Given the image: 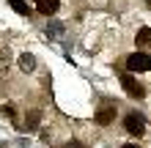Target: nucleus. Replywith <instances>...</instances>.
Instances as JSON below:
<instances>
[{
	"label": "nucleus",
	"mask_w": 151,
	"mask_h": 148,
	"mask_svg": "<svg viewBox=\"0 0 151 148\" xmlns=\"http://www.w3.org/2000/svg\"><path fill=\"white\" fill-rule=\"evenodd\" d=\"M19 69L25 74H30L33 69H36V58H33L30 52H22V55H19Z\"/></svg>",
	"instance_id": "6"
},
{
	"label": "nucleus",
	"mask_w": 151,
	"mask_h": 148,
	"mask_svg": "<svg viewBox=\"0 0 151 148\" xmlns=\"http://www.w3.org/2000/svg\"><path fill=\"white\" fill-rule=\"evenodd\" d=\"M58 8H60V0H36V11H41L44 16L58 14Z\"/></svg>",
	"instance_id": "5"
},
{
	"label": "nucleus",
	"mask_w": 151,
	"mask_h": 148,
	"mask_svg": "<svg viewBox=\"0 0 151 148\" xmlns=\"http://www.w3.org/2000/svg\"><path fill=\"white\" fill-rule=\"evenodd\" d=\"M60 33H63V25H58V22H52V25H47V36H52V39H58Z\"/></svg>",
	"instance_id": "11"
},
{
	"label": "nucleus",
	"mask_w": 151,
	"mask_h": 148,
	"mask_svg": "<svg viewBox=\"0 0 151 148\" xmlns=\"http://www.w3.org/2000/svg\"><path fill=\"white\" fill-rule=\"evenodd\" d=\"M3 112H6V115H8V118H11V121L17 118V112H14V107H11V104H6V107H3Z\"/></svg>",
	"instance_id": "12"
},
{
	"label": "nucleus",
	"mask_w": 151,
	"mask_h": 148,
	"mask_svg": "<svg viewBox=\"0 0 151 148\" xmlns=\"http://www.w3.org/2000/svg\"><path fill=\"white\" fill-rule=\"evenodd\" d=\"M146 6H148V8H151V0H148V3H146Z\"/></svg>",
	"instance_id": "14"
},
{
	"label": "nucleus",
	"mask_w": 151,
	"mask_h": 148,
	"mask_svg": "<svg viewBox=\"0 0 151 148\" xmlns=\"http://www.w3.org/2000/svg\"><path fill=\"white\" fill-rule=\"evenodd\" d=\"M0 52H3V49H0Z\"/></svg>",
	"instance_id": "15"
},
{
	"label": "nucleus",
	"mask_w": 151,
	"mask_h": 148,
	"mask_svg": "<svg viewBox=\"0 0 151 148\" xmlns=\"http://www.w3.org/2000/svg\"><path fill=\"white\" fill-rule=\"evenodd\" d=\"M124 129H127L129 134H135V137H140L146 132V118L140 115V112H129L127 118H124Z\"/></svg>",
	"instance_id": "2"
},
{
	"label": "nucleus",
	"mask_w": 151,
	"mask_h": 148,
	"mask_svg": "<svg viewBox=\"0 0 151 148\" xmlns=\"http://www.w3.org/2000/svg\"><path fill=\"white\" fill-rule=\"evenodd\" d=\"M8 66H11V52L3 49V52H0V77L8 74Z\"/></svg>",
	"instance_id": "9"
},
{
	"label": "nucleus",
	"mask_w": 151,
	"mask_h": 148,
	"mask_svg": "<svg viewBox=\"0 0 151 148\" xmlns=\"http://www.w3.org/2000/svg\"><path fill=\"white\" fill-rule=\"evenodd\" d=\"M8 3L14 6V11H17V14H22V16H25V14H30V8H28V3H25V0H8Z\"/></svg>",
	"instance_id": "10"
},
{
	"label": "nucleus",
	"mask_w": 151,
	"mask_h": 148,
	"mask_svg": "<svg viewBox=\"0 0 151 148\" xmlns=\"http://www.w3.org/2000/svg\"><path fill=\"white\" fill-rule=\"evenodd\" d=\"M135 41H137V47H148L151 44V28H140L137 36H135Z\"/></svg>",
	"instance_id": "8"
},
{
	"label": "nucleus",
	"mask_w": 151,
	"mask_h": 148,
	"mask_svg": "<svg viewBox=\"0 0 151 148\" xmlns=\"http://www.w3.org/2000/svg\"><path fill=\"white\" fill-rule=\"evenodd\" d=\"M113 118H115V104H113V102H104L102 107L96 110V115H93V121H96L99 126H110Z\"/></svg>",
	"instance_id": "4"
},
{
	"label": "nucleus",
	"mask_w": 151,
	"mask_h": 148,
	"mask_svg": "<svg viewBox=\"0 0 151 148\" xmlns=\"http://www.w3.org/2000/svg\"><path fill=\"white\" fill-rule=\"evenodd\" d=\"M121 88L127 91L132 99H143V96H146V88H143V85H140L132 74H121Z\"/></svg>",
	"instance_id": "3"
},
{
	"label": "nucleus",
	"mask_w": 151,
	"mask_h": 148,
	"mask_svg": "<svg viewBox=\"0 0 151 148\" xmlns=\"http://www.w3.org/2000/svg\"><path fill=\"white\" fill-rule=\"evenodd\" d=\"M127 69L129 71H151V55L148 52H135V55L127 58Z\"/></svg>",
	"instance_id": "1"
},
{
	"label": "nucleus",
	"mask_w": 151,
	"mask_h": 148,
	"mask_svg": "<svg viewBox=\"0 0 151 148\" xmlns=\"http://www.w3.org/2000/svg\"><path fill=\"white\" fill-rule=\"evenodd\" d=\"M121 148H140V145H135V143H124Z\"/></svg>",
	"instance_id": "13"
},
{
	"label": "nucleus",
	"mask_w": 151,
	"mask_h": 148,
	"mask_svg": "<svg viewBox=\"0 0 151 148\" xmlns=\"http://www.w3.org/2000/svg\"><path fill=\"white\" fill-rule=\"evenodd\" d=\"M25 118H28V121H25L28 132H30V129H39V124H41V112H39V110H30V112H28Z\"/></svg>",
	"instance_id": "7"
}]
</instances>
